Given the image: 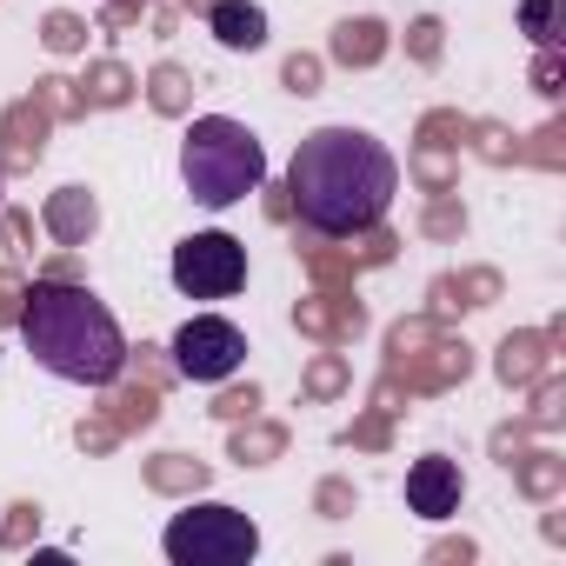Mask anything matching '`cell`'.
Returning <instances> with one entry per match:
<instances>
[{"instance_id":"obj_1","label":"cell","mask_w":566,"mask_h":566,"mask_svg":"<svg viewBox=\"0 0 566 566\" xmlns=\"http://www.w3.org/2000/svg\"><path fill=\"white\" fill-rule=\"evenodd\" d=\"M394 193H400V160L374 134H360V127H314L294 147L287 200H294L301 227L321 233V240L374 233L387 220Z\"/></svg>"},{"instance_id":"obj_2","label":"cell","mask_w":566,"mask_h":566,"mask_svg":"<svg viewBox=\"0 0 566 566\" xmlns=\"http://www.w3.org/2000/svg\"><path fill=\"white\" fill-rule=\"evenodd\" d=\"M14 321H21L28 354L67 387H114L127 374V360H134L120 321L107 314V301H94L87 287H74V280H34L21 294Z\"/></svg>"},{"instance_id":"obj_3","label":"cell","mask_w":566,"mask_h":566,"mask_svg":"<svg viewBox=\"0 0 566 566\" xmlns=\"http://www.w3.org/2000/svg\"><path fill=\"white\" fill-rule=\"evenodd\" d=\"M180 180H187V193H193L207 213H227V207H240L247 193H260V180H266V147H260L240 120L200 114V120L187 127V140H180Z\"/></svg>"},{"instance_id":"obj_4","label":"cell","mask_w":566,"mask_h":566,"mask_svg":"<svg viewBox=\"0 0 566 566\" xmlns=\"http://www.w3.org/2000/svg\"><path fill=\"white\" fill-rule=\"evenodd\" d=\"M160 546H167L174 566H247L260 553V526L227 500H200V506L167 520Z\"/></svg>"},{"instance_id":"obj_5","label":"cell","mask_w":566,"mask_h":566,"mask_svg":"<svg viewBox=\"0 0 566 566\" xmlns=\"http://www.w3.org/2000/svg\"><path fill=\"white\" fill-rule=\"evenodd\" d=\"M174 287L187 301H233L247 287V247L233 233H187L174 247Z\"/></svg>"},{"instance_id":"obj_6","label":"cell","mask_w":566,"mask_h":566,"mask_svg":"<svg viewBox=\"0 0 566 566\" xmlns=\"http://www.w3.org/2000/svg\"><path fill=\"white\" fill-rule=\"evenodd\" d=\"M240 360H247V334L220 314H193L174 334V374L193 387H220L227 374H240Z\"/></svg>"},{"instance_id":"obj_7","label":"cell","mask_w":566,"mask_h":566,"mask_svg":"<svg viewBox=\"0 0 566 566\" xmlns=\"http://www.w3.org/2000/svg\"><path fill=\"white\" fill-rule=\"evenodd\" d=\"M460 493H467V480H460V467H453L447 453H427V460L407 467V513H420V520H453V513H460Z\"/></svg>"},{"instance_id":"obj_8","label":"cell","mask_w":566,"mask_h":566,"mask_svg":"<svg viewBox=\"0 0 566 566\" xmlns=\"http://www.w3.org/2000/svg\"><path fill=\"white\" fill-rule=\"evenodd\" d=\"M207 34L227 54H260L266 48V8H253V0H213V8H207Z\"/></svg>"},{"instance_id":"obj_9","label":"cell","mask_w":566,"mask_h":566,"mask_svg":"<svg viewBox=\"0 0 566 566\" xmlns=\"http://www.w3.org/2000/svg\"><path fill=\"white\" fill-rule=\"evenodd\" d=\"M94 220H101V207H94L81 187H67V193H54V200H48V227H54L61 240H87V233H94Z\"/></svg>"},{"instance_id":"obj_10","label":"cell","mask_w":566,"mask_h":566,"mask_svg":"<svg viewBox=\"0 0 566 566\" xmlns=\"http://www.w3.org/2000/svg\"><path fill=\"white\" fill-rule=\"evenodd\" d=\"M380 48H387V28H380V21H347V28L334 34V61H347V67L380 61Z\"/></svg>"},{"instance_id":"obj_11","label":"cell","mask_w":566,"mask_h":566,"mask_svg":"<svg viewBox=\"0 0 566 566\" xmlns=\"http://www.w3.org/2000/svg\"><path fill=\"white\" fill-rule=\"evenodd\" d=\"M553 21H559V0H520V28L546 48L553 41Z\"/></svg>"},{"instance_id":"obj_12","label":"cell","mask_w":566,"mask_h":566,"mask_svg":"<svg viewBox=\"0 0 566 566\" xmlns=\"http://www.w3.org/2000/svg\"><path fill=\"white\" fill-rule=\"evenodd\" d=\"M314 74H321L314 61H287V87H294V94H314Z\"/></svg>"},{"instance_id":"obj_13","label":"cell","mask_w":566,"mask_h":566,"mask_svg":"<svg viewBox=\"0 0 566 566\" xmlns=\"http://www.w3.org/2000/svg\"><path fill=\"white\" fill-rule=\"evenodd\" d=\"M433 34H440L433 21H420V28H413V54H420V61H433V54H440V41H433Z\"/></svg>"},{"instance_id":"obj_14","label":"cell","mask_w":566,"mask_h":566,"mask_svg":"<svg viewBox=\"0 0 566 566\" xmlns=\"http://www.w3.org/2000/svg\"><path fill=\"white\" fill-rule=\"evenodd\" d=\"M48 41H54V48H74V41H81V28H74V21H67V14H61V21H54V28H48Z\"/></svg>"},{"instance_id":"obj_15","label":"cell","mask_w":566,"mask_h":566,"mask_svg":"<svg viewBox=\"0 0 566 566\" xmlns=\"http://www.w3.org/2000/svg\"><path fill=\"white\" fill-rule=\"evenodd\" d=\"M160 107H180V74H160Z\"/></svg>"}]
</instances>
